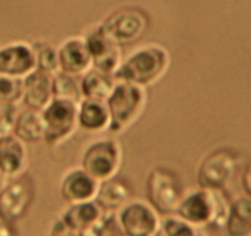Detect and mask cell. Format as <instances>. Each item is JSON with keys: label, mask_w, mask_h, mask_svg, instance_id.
Returning a JSON list of instances; mask_svg holds the SVG:
<instances>
[{"label": "cell", "mask_w": 251, "mask_h": 236, "mask_svg": "<svg viewBox=\"0 0 251 236\" xmlns=\"http://www.w3.org/2000/svg\"><path fill=\"white\" fill-rule=\"evenodd\" d=\"M241 185H243L245 194L251 197V163H249L246 165V167L244 168L243 177H241Z\"/></svg>", "instance_id": "29"}, {"label": "cell", "mask_w": 251, "mask_h": 236, "mask_svg": "<svg viewBox=\"0 0 251 236\" xmlns=\"http://www.w3.org/2000/svg\"><path fill=\"white\" fill-rule=\"evenodd\" d=\"M148 93L146 88L116 80L110 96L106 98L110 113V128L113 134H122L139 121L146 112Z\"/></svg>", "instance_id": "3"}, {"label": "cell", "mask_w": 251, "mask_h": 236, "mask_svg": "<svg viewBox=\"0 0 251 236\" xmlns=\"http://www.w3.org/2000/svg\"><path fill=\"white\" fill-rule=\"evenodd\" d=\"M133 198V187L128 180L118 175L101 181L95 202L103 212L115 214L120 208Z\"/></svg>", "instance_id": "17"}, {"label": "cell", "mask_w": 251, "mask_h": 236, "mask_svg": "<svg viewBox=\"0 0 251 236\" xmlns=\"http://www.w3.org/2000/svg\"><path fill=\"white\" fill-rule=\"evenodd\" d=\"M83 37L90 53L93 68L115 75L123 61L122 48L106 35L101 24L88 28Z\"/></svg>", "instance_id": "11"}, {"label": "cell", "mask_w": 251, "mask_h": 236, "mask_svg": "<svg viewBox=\"0 0 251 236\" xmlns=\"http://www.w3.org/2000/svg\"><path fill=\"white\" fill-rule=\"evenodd\" d=\"M23 97V80L0 75V105H19Z\"/></svg>", "instance_id": "26"}, {"label": "cell", "mask_w": 251, "mask_h": 236, "mask_svg": "<svg viewBox=\"0 0 251 236\" xmlns=\"http://www.w3.org/2000/svg\"><path fill=\"white\" fill-rule=\"evenodd\" d=\"M33 71L36 61L31 42L14 41L0 46V75L23 80Z\"/></svg>", "instance_id": "12"}, {"label": "cell", "mask_w": 251, "mask_h": 236, "mask_svg": "<svg viewBox=\"0 0 251 236\" xmlns=\"http://www.w3.org/2000/svg\"><path fill=\"white\" fill-rule=\"evenodd\" d=\"M53 75L40 71H33L23 79L21 103L26 108L42 111L53 100Z\"/></svg>", "instance_id": "16"}, {"label": "cell", "mask_w": 251, "mask_h": 236, "mask_svg": "<svg viewBox=\"0 0 251 236\" xmlns=\"http://www.w3.org/2000/svg\"><path fill=\"white\" fill-rule=\"evenodd\" d=\"M230 203L226 191H211L199 187L185 192L176 214L197 229L224 230Z\"/></svg>", "instance_id": "1"}, {"label": "cell", "mask_w": 251, "mask_h": 236, "mask_svg": "<svg viewBox=\"0 0 251 236\" xmlns=\"http://www.w3.org/2000/svg\"><path fill=\"white\" fill-rule=\"evenodd\" d=\"M238 155L229 148H217L200 161L196 172L199 187L211 191H226L238 171Z\"/></svg>", "instance_id": "5"}, {"label": "cell", "mask_w": 251, "mask_h": 236, "mask_svg": "<svg viewBox=\"0 0 251 236\" xmlns=\"http://www.w3.org/2000/svg\"><path fill=\"white\" fill-rule=\"evenodd\" d=\"M27 144L11 136L0 138V171L6 179H15L27 171Z\"/></svg>", "instance_id": "15"}, {"label": "cell", "mask_w": 251, "mask_h": 236, "mask_svg": "<svg viewBox=\"0 0 251 236\" xmlns=\"http://www.w3.org/2000/svg\"><path fill=\"white\" fill-rule=\"evenodd\" d=\"M102 236H126L122 231L120 230V228L117 226L115 221V215H111V218L108 219V223L106 225L105 231H103Z\"/></svg>", "instance_id": "28"}, {"label": "cell", "mask_w": 251, "mask_h": 236, "mask_svg": "<svg viewBox=\"0 0 251 236\" xmlns=\"http://www.w3.org/2000/svg\"><path fill=\"white\" fill-rule=\"evenodd\" d=\"M228 236H251V197L239 196L231 199L226 224Z\"/></svg>", "instance_id": "20"}, {"label": "cell", "mask_w": 251, "mask_h": 236, "mask_svg": "<svg viewBox=\"0 0 251 236\" xmlns=\"http://www.w3.org/2000/svg\"><path fill=\"white\" fill-rule=\"evenodd\" d=\"M155 236H164V235H163V233H161V230H159V233L156 234Z\"/></svg>", "instance_id": "32"}, {"label": "cell", "mask_w": 251, "mask_h": 236, "mask_svg": "<svg viewBox=\"0 0 251 236\" xmlns=\"http://www.w3.org/2000/svg\"><path fill=\"white\" fill-rule=\"evenodd\" d=\"M107 214L95 201L68 204L60 214L59 221L69 230L79 234L100 223Z\"/></svg>", "instance_id": "18"}, {"label": "cell", "mask_w": 251, "mask_h": 236, "mask_svg": "<svg viewBox=\"0 0 251 236\" xmlns=\"http://www.w3.org/2000/svg\"><path fill=\"white\" fill-rule=\"evenodd\" d=\"M116 84L115 76L111 74L103 73L95 68H91L80 76V86L83 98H94V100H102L110 96L113 86Z\"/></svg>", "instance_id": "22"}, {"label": "cell", "mask_w": 251, "mask_h": 236, "mask_svg": "<svg viewBox=\"0 0 251 236\" xmlns=\"http://www.w3.org/2000/svg\"><path fill=\"white\" fill-rule=\"evenodd\" d=\"M35 53L36 69L43 73L54 75L59 71V59H58V47L45 38H38L31 42Z\"/></svg>", "instance_id": "23"}, {"label": "cell", "mask_w": 251, "mask_h": 236, "mask_svg": "<svg viewBox=\"0 0 251 236\" xmlns=\"http://www.w3.org/2000/svg\"><path fill=\"white\" fill-rule=\"evenodd\" d=\"M115 221L126 236H155L163 216L147 199L132 198L115 214Z\"/></svg>", "instance_id": "9"}, {"label": "cell", "mask_w": 251, "mask_h": 236, "mask_svg": "<svg viewBox=\"0 0 251 236\" xmlns=\"http://www.w3.org/2000/svg\"><path fill=\"white\" fill-rule=\"evenodd\" d=\"M6 182H8V179H6L5 176H4L3 173H1V171H0V189H3L4 185H5Z\"/></svg>", "instance_id": "31"}, {"label": "cell", "mask_w": 251, "mask_h": 236, "mask_svg": "<svg viewBox=\"0 0 251 236\" xmlns=\"http://www.w3.org/2000/svg\"><path fill=\"white\" fill-rule=\"evenodd\" d=\"M160 230L164 236H199L201 229L195 228L177 214H173L163 216Z\"/></svg>", "instance_id": "25"}, {"label": "cell", "mask_w": 251, "mask_h": 236, "mask_svg": "<svg viewBox=\"0 0 251 236\" xmlns=\"http://www.w3.org/2000/svg\"><path fill=\"white\" fill-rule=\"evenodd\" d=\"M100 182L81 166L72 167L63 173L59 185L60 197L67 204L95 201Z\"/></svg>", "instance_id": "13"}, {"label": "cell", "mask_w": 251, "mask_h": 236, "mask_svg": "<svg viewBox=\"0 0 251 236\" xmlns=\"http://www.w3.org/2000/svg\"><path fill=\"white\" fill-rule=\"evenodd\" d=\"M123 161L122 145L117 139L94 141L84 149L80 166L99 182L118 175Z\"/></svg>", "instance_id": "8"}, {"label": "cell", "mask_w": 251, "mask_h": 236, "mask_svg": "<svg viewBox=\"0 0 251 236\" xmlns=\"http://www.w3.org/2000/svg\"><path fill=\"white\" fill-rule=\"evenodd\" d=\"M19 105H0V138L14 134Z\"/></svg>", "instance_id": "27"}, {"label": "cell", "mask_w": 251, "mask_h": 236, "mask_svg": "<svg viewBox=\"0 0 251 236\" xmlns=\"http://www.w3.org/2000/svg\"><path fill=\"white\" fill-rule=\"evenodd\" d=\"M36 185L27 173L8 180L0 189V216L15 223L27 214L33 203Z\"/></svg>", "instance_id": "10"}, {"label": "cell", "mask_w": 251, "mask_h": 236, "mask_svg": "<svg viewBox=\"0 0 251 236\" xmlns=\"http://www.w3.org/2000/svg\"><path fill=\"white\" fill-rule=\"evenodd\" d=\"M59 71L75 76H83L93 68L90 53L83 36H72L58 46Z\"/></svg>", "instance_id": "14"}, {"label": "cell", "mask_w": 251, "mask_h": 236, "mask_svg": "<svg viewBox=\"0 0 251 236\" xmlns=\"http://www.w3.org/2000/svg\"><path fill=\"white\" fill-rule=\"evenodd\" d=\"M78 126L86 133L108 132L110 113L106 101L83 98L78 103Z\"/></svg>", "instance_id": "19"}, {"label": "cell", "mask_w": 251, "mask_h": 236, "mask_svg": "<svg viewBox=\"0 0 251 236\" xmlns=\"http://www.w3.org/2000/svg\"><path fill=\"white\" fill-rule=\"evenodd\" d=\"M171 58L168 49L158 43H149L137 48L121 63L115 79L142 88L155 85L168 73Z\"/></svg>", "instance_id": "2"}, {"label": "cell", "mask_w": 251, "mask_h": 236, "mask_svg": "<svg viewBox=\"0 0 251 236\" xmlns=\"http://www.w3.org/2000/svg\"><path fill=\"white\" fill-rule=\"evenodd\" d=\"M106 35L121 48L136 45L149 28V16L138 6H122L101 23Z\"/></svg>", "instance_id": "6"}, {"label": "cell", "mask_w": 251, "mask_h": 236, "mask_svg": "<svg viewBox=\"0 0 251 236\" xmlns=\"http://www.w3.org/2000/svg\"><path fill=\"white\" fill-rule=\"evenodd\" d=\"M53 97L69 100L79 103L83 100L80 86V76L72 75V74L58 71L53 75Z\"/></svg>", "instance_id": "24"}, {"label": "cell", "mask_w": 251, "mask_h": 236, "mask_svg": "<svg viewBox=\"0 0 251 236\" xmlns=\"http://www.w3.org/2000/svg\"><path fill=\"white\" fill-rule=\"evenodd\" d=\"M45 123L43 142L50 148L69 141L79 129L78 103L55 98L41 111Z\"/></svg>", "instance_id": "7"}, {"label": "cell", "mask_w": 251, "mask_h": 236, "mask_svg": "<svg viewBox=\"0 0 251 236\" xmlns=\"http://www.w3.org/2000/svg\"><path fill=\"white\" fill-rule=\"evenodd\" d=\"M14 136L26 144H36L43 142L45 137V123L42 113L40 111L24 108L19 111L16 118Z\"/></svg>", "instance_id": "21"}, {"label": "cell", "mask_w": 251, "mask_h": 236, "mask_svg": "<svg viewBox=\"0 0 251 236\" xmlns=\"http://www.w3.org/2000/svg\"><path fill=\"white\" fill-rule=\"evenodd\" d=\"M13 224L14 223L6 220L3 216H0V236H18Z\"/></svg>", "instance_id": "30"}, {"label": "cell", "mask_w": 251, "mask_h": 236, "mask_svg": "<svg viewBox=\"0 0 251 236\" xmlns=\"http://www.w3.org/2000/svg\"><path fill=\"white\" fill-rule=\"evenodd\" d=\"M186 189L180 175L168 166H155L146 181L147 201L161 216L176 214Z\"/></svg>", "instance_id": "4"}]
</instances>
